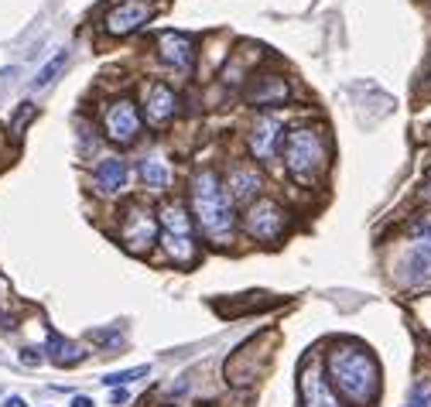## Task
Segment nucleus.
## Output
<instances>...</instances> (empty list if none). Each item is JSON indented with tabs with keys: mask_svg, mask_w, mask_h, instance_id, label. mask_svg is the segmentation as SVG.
I'll use <instances>...</instances> for the list:
<instances>
[{
	"mask_svg": "<svg viewBox=\"0 0 431 407\" xmlns=\"http://www.w3.org/2000/svg\"><path fill=\"white\" fill-rule=\"evenodd\" d=\"M4 407H28V401H24V397H7Z\"/></svg>",
	"mask_w": 431,
	"mask_h": 407,
	"instance_id": "obj_27",
	"label": "nucleus"
},
{
	"mask_svg": "<svg viewBox=\"0 0 431 407\" xmlns=\"http://www.w3.org/2000/svg\"><path fill=\"white\" fill-rule=\"evenodd\" d=\"M99 123H103V137H106V140L127 147V144H134V140L140 137V130H144V113H140L138 99L117 96V99H110V103L103 106Z\"/></svg>",
	"mask_w": 431,
	"mask_h": 407,
	"instance_id": "obj_7",
	"label": "nucleus"
},
{
	"mask_svg": "<svg viewBox=\"0 0 431 407\" xmlns=\"http://www.w3.org/2000/svg\"><path fill=\"white\" fill-rule=\"evenodd\" d=\"M189 209H192L196 226L202 230V236L209 243H219V247L233 243V233H236L233 199L226 192V182L209 165L196 168L192 178H189Z\"/></svg>",
	"mask_w": 431,
	"mask_h": 407,
	"instance_id": "obj_1",
	"label": "nucleus"
},
{
	"mask_svg": "<svg viewBox=\"0 0 431 407\" xmlns=\"http://www.w3.org/2000/svg\"><path fill=\"white\" fill-rule=\"evenodd\" d=\"M144 123L147 127H155V130H161V127H168L172 120H175L178 113V96L175 89L168 86V82H155L151 89H147V99H144Z\"/></svg>",
	"mask_w": 431,
	"mask_h": 407,
	"instance_id": "obj_15",
	"label": "nucleus"
},
{
	"mask_svg": "<svg viewBox=\"0 0 431 407\" xmlns=\"http://www.w3.org/2000/svg\"><path fill=\"white\" fill-rule=\"evenodd\" d=\"M151 373V367L144 363V367H134V369H120V373H106L99 384L103 387H123V384H134V380H140V377H147Z\"/></svg>",
	"mask_w": 431,
	"mask_h": 407,
	"instance_id": "obj_20",
	"label": "nucleus"
},
{
	"mask_svg": "<svg viewBox=\"0 0 431 407\" xmlns=\"http://www.w3.org/2000/svg\"><path fill=\"white\" fill-rule=\"evenodd\" d=\"M281 157L294 182L315 189L329 172V137L318 127H291L281 144Z\"/></svg>",
	"mask_w": 431,
	"mask_h": 407,
	"instance_id": "obj_3",
	"label": "nucleus"
},
{
	"mask_svg": "<svg viewBox=\"0 0 431 407\" xmlns=\"http://www.w3.org/2000/svg\"><path fill=\"white\" fill-rule=\"evenodd\" d=\"M325 373L335 394L353 407H370L380 394V367L370 352L356 342H335L325 352Z\"/></svg>",
	"mask_w": 431,
	"mask_h": 407,
	"instance_id": "obj_2",
	"label": "nucleus"
},
{
	"mask_svg": "<svg viewBox=\"0 0 431 407\" xmlns=\"http://www.w3.org/2000/svg\"><path fill=\"white\" fill-rule=\"evenodd\" d=\"M425 199L431 202V168H428V174H425Z\"/></svg>",
	"mask_w": 431,
	"mask_h": 407,
	"instance_id": "obj_28",
	"label": "nucleus"
},
{
	"mask_svg": "<svg viewBox=\"0 0 431 407\" xmlns=\"http://www.w3.org/2000/svg\"><path fill=\"white\" fill-rule=\"evenodd\" d=\"M243 99L254 106V110H277V106H288L291 103V82L281 76V72H257L250 79V86L243 89Z\"/></svg>",
	"mask_w": 431,
	"mask_h": 407,
	"instance_id": "obj_10",
	"label": "nucleus"
},
{
	"mask_svg": "<svg viewBox=\"0 0 431 407\" xmlns=\"http://www.w3.org/2000/svg\"><path fill=\"white\" fill-rule=\"evenodd\" d=\"M31 116H35V106H31V103H21L18 116H14V130H21V123H28Z\"/></svg>",
	"mask_w": 431,
	"mask_h": 407,
	"instance_id": "obj_24",
	"label": "nucleus"
},
{
	"mask_svg": "<svg viewBox=\"0 0 431 407\" xmlns=\"http://www.w3.org/2000/svg\"><path fill=\"white\" fill-rule=\"evenodd\" d=\"M45 356H48L55 367H79V363L86 359L82 346L69 342V339H62L59 332H48V339H45Z\"/></svg>",
	"mask_w": 431,
	"mask_h": 407,
	"instance_id": "obj_18",
	"label": "nucleus"
},
{
	"mask_svg": "<svg viewBox=\"0 0 431 407\" xmlns=\"http://www.w3.org/2000/svg\"><path fill=\"white\" fill-rule=\"evenodd\" d=\"M127 161L117 155H106L96 161V168H93V189L99 195H106V199H113L127 189Z\"/></svg>",
	"mask_w": 431,
	"mask_h": 407,
	"instance_id": "obj_16",
	"label": "nucleus"
},
{
	"mask_svg": "<svg viewBox=\"0 0 431 407\" xmlns=\"http://www.w3.org/2000/svg\"><path fill=\"white\" fill-rule=\"evenodd\" d=\"M428 4H431V0H428Z\"/></svg>",
	"mask_w": 431,
	"mask_h": 407,
	"instance_id": "obj_29",
	"label": "nucleus"
},
{
	"mask_svg": "<svg viewBox=\"0 0 431 407\" xmlns=\"http://www.w3.org/2000/svg\"><path fill=\"white\" fill-rule=\"evenodd\" d=\"M65 62H69V52L62 48V52H55V58H52V62H45V65H41V72L35 76V82H31V86H35V89H45L48 82H55V76L65 69Z\"/></svg>",
	"mask_w": 431,
	"mask_h": 407,
	"instance_id": "obj_19",
	"label": "nucleus"
},
{
	"mask_svg": "<svg viewBox=\"0 0 431 407\" xmlns=\"http://www.w3.org/2000/svg\"><path fill=\"white\" fill-rule=\"evenodd\" d=\"M117 236H120V243H123V250H130L134 257H144L157 243V209L144 206V202L123 206Z\"/></svg>",
	"mask_w": 431,
	"mask_h": 407,
	"instance_id": "obj_6",
	"label": "nucleus"
},
{
	"mask_svg": "<svg viewBox=\"0 0 431 407\" xmlns=\"http://www.w3.org/2000/svg\"><path fill=\"white\" fill-rule=\"evenodd\" d=\"M21 363H28V367H38V363H41L38 349H21Z\"/></svg>",
	"mask_w": 431,
	"mask_h": 407,
	"instance_id": "obj_25",
	"label": "nucleus"
},
{
	"mask_svg": "<svg viewBox=\"0 0 431 407\" xmlns=\"http://www.w3.org/2000/svg\"><path fill=\"white\" fill-rule=\"evenodd\" d=\"M288 230H291V213L271 195H260L243 213V233L257 243H281Z\"/></svg>",
	"mask_w": 431,
	"mask_h": 407,
	"instance_id": "obj_5",
	"label": "nucleus"
},
{
	"mask_svg": "<svg viewBox=\"0 0 431 407\" xmlns=\"http://www.w3.org/2000/svg\"><path fill=\"white\" fill-rule=\"evenodd\" d=\"M281 144H284V123H281L277 116L264 113V116H257L254 123H250V134H247V147H250L254 161H260V165L274 161L277 151H281Z\"/></svg>",
	"mask_w": 431,
	"mask_h": 407,
	"instance_id": "obj_12",
	"label": "nucleus"
},
{
	"mask_svg": "<svg viewBox=\"0 0 431 407\" xmlns=\"http://www.w3.org/2000/svg\"><path fill=\"white\" fill-rule=\"evenodd\" d=\"M72 407H96V404H93V397L79 394V397H72Z\"/></svg>",
	"mask_w": 431,
	"mask_h": 407,
	"instance_id": "obj_26",
	"label": "nucleus"
},
{
	"mask_svg": "<svg viewBox=\"0 0 431 407\" xmlns=\"http://www.w3.org/2000/svg\"><path fill=\"white\" fill-rule=\"evenodd\" d=\"M196 230H198L196 216H192L185 199H164L157 206V240H161V250H164V257L172 264H178V267L196 264L198 257Z\"/></svg>",
	"mask_w": 431,
	"mask_h": 407,
	"instance_id": "obj_4",
	"label": "nucleus"
},
{
	"mask_svg": "<svg viewBox=\"0 0 431 407\" xmlns=\"http://www.w3.org/2000/svg\"><path fill=\"white\" fill-rule=\"evenodd\" d=\"M397 277H401V284H408V288H428L431 284V240L425 236H414L411 247L404 250L401 257V264H397Z\"/></svg>",
	"mask_w": 431,
	"mask_h": 407,
	"instance_id": "obj_13",
	"label": "nucleus"
},
{
	"mask_svg": "<svg viewBox=\"0 0 431 407\" xmlns=\"http://www.w3.org/2000/svg\"><path fill=\"white\" fill-rule=\"evenodd\" d=\"M226 192L233 199V206H250V202H257L264 195V174H260V168L247 165V161L243 165L236 161L233 168H230V174H226Z\"/></svg>",
	"mask_w": 431,
	"mask_h": 407,
	"instance_id": "obj_14",
	"label": "nucleus"
},
{
	"mask_svg": "<svg viewBox=\"0 0 431 407\" xmlns=\"http://www.w3.org/2000/svg\"><path fill=\"white\" fill-rule=\"evenodd\" d=\"M404 407H431V384L428 380H418V384H414Z\"/></svg>",
	"mask_w": 431,
	"mask_h": 407,
	"instance_id": "obj_21",
	"label": "nucleus"
},
{
	"mask_svg": "<svg viewBox=\"0 0 431 407\" xmlns=\"http://www.w3.org/2000/svg\"><path fill=\"white\" fill-rule=\"evenodd\" d=\"M418 93L421 96H431V55L425 62V69H421V82H418Z\"/></svg>",
	"mask_w": 431,
	"mask_h": 407,
	"instance_id": "obj_23",
	"label": "nucleus"
},
{
	"mask_svg": "<svg viewBox=\"0 0 431 407\" xmlns=\"http://www.w3.org/2000/svg\"><path fill=\"white\" fill-rule=\"evenodd\" d=\"M157 4L155 0H120L113 4L106 14H103V31L110 38H127V35H138L144 24H151Z\"/></svg>",
	"mask_w": 431,
	"mask_h": 407,
	"instance_id": "obj_9",
	"label": "nucleus"
},
{
	"mask_svg": "<svg viewBox=\"0 0 431 407\" xmlns=\"http://www.w3.org/2000/svg\"><path fill=\"white\" fill-rule=\"evenodd\" d=\"M155 48H157V58L168 69H175V72H192L196 69V38L192 35L164 28V31H157Z\"/></svg>",
	"mask_w": 431,
	"mask_h": 407,
	"instance_id": "obj_11",
	"label": "nucleus"
},
{
	"mask_svg": "<svg viewBox=\"0 0 431 407\" xmlns=\"http://www.w3.org/2000/svg\"><path fill=\"white\" fill-rule=\"evenodd\" d=\"M298 397H301V407H342V397L329 384L322 356H315V352L298 369Z\"/></svg>",
	"mask_w": 431,
	"mask_h": 407,
	"instance_id": "obj_8",
	"label": "nucleus"
},
{
	"mask_svg": "<svg viewBox=\"0 0 431 407\" xmlns=\"http://www.w3.org/2000/svg\"><path fill=\"white\" fill-rule=\"evenodd\" d=\"M89 339L99 342V346H106V349L123 346V332H120V329H93V332H89Z\"/></svg>",
	"mask_w": 431,
	"mask_h": 407,
	"instance_id": "obj_22",
	"label": "nucleus"
},
{
	"mask_svg": "<svg viewBox=\"0 0 431 407\" xmlns=\"http://www.w3.org/2000/svg\"><path fill=\"white\" fill-rule=\"evenodd\" d=\"M138 174L140 182L147 185V189H155V192H168L172 189V182H175V172H172V161H164V157L157 155H144L138 161Z\"/></svg>",
	"mask_w": 431,
	"mask_h": 407,
	"instance_id": "obj_17",
	"label": "nucleus"
}]
</instances>
